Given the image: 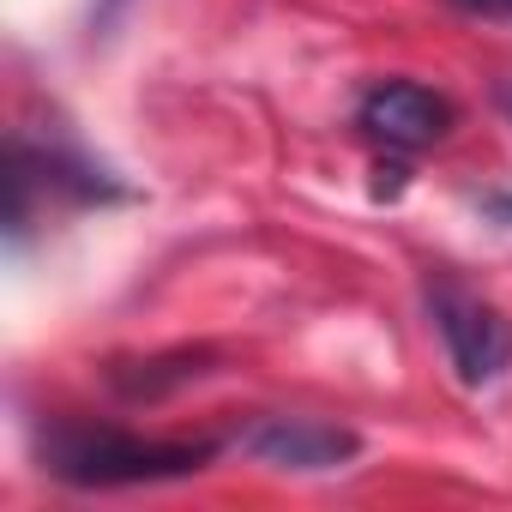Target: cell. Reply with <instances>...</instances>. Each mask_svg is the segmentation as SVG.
I'll list each match as a JSON object with an SVG mask.
<instances>
[{
	"mask_svg": "<svg viewBox=\"0 0 512 512\" xmlns=\"http://www.w3.org/2000/svg\"><path fill=\"white\" fill-rule=\"evenodd\" d=\"M205 458H211V440H139V434L91 428V422H55L43 434V470L73 488L175 482V476H199Z\"/></svg>",
	"mask_w": 512,
	"mask_h": 512,
	"instance_id": "obj_1",
	"label": "cell"
},
{
	"mask_svg": "<svg viewBox=\"0 0 512 512\" xmlns=\"http://www.w3.org/2000/svg\"><path fill=\"white\" fill-rule=\"evenodd\" d=\"M428 308H434V326H440L446 356H452V368H458L464 386H488V380L506 374V362H512V326L500 320V308L464 296L458 284H434Z\"/></svg>",
	"mask_w": 512,
	"mask_h": 512,
	"instance_id": "obj_2",
	"label": "cell"
},
{
	"mask_svg": "<svg viewBox=\"0 0 512 512\" xmlns=\"http://www.w3.org/2000/svg\"><path fill=\"white\" fill-rule=\"evenodd\" d=\"M356 127L380 145V151H428L452 133V103L428 85H410V79H392V85H374L356 109Z\"/></svg>",
	"mask_w": 512,
	"mask_h": 512,
	"instance_id": "obj_3",
	"label": "cell"
},
{
	"mask_svg": "<svg viewBox=\"0 0 512 512\" xmlns=\"http://www.w3.org/2000/svg\"><path fill=\"white\" fill-rule=\"evenodd\" d=\"M247 452L278 470H344L362 452V440H356V428H338L320 416H266L247 434Z\"/></svg>",
	"mask_w": 512,
	"mask_h": 512,
	"instance_id": "obj_4",
	"label": "cell"
},
{
	"mask_svg": "<svg viewBox=\"0 0 512 512\" xmlns=\"http://www.w3.org/2000/svg\"><path fill=\"white\" fill-rule=\"evenodd\" d=\"M205 362H211V350H175V356H151V362H115V368H109V386H115L127 404H151V398H163V392H175V386L211 374Z\"/></svg>",
	"mask_w": 512,
	"mask_h": 512,
	"instance_id": "obj_5",
	"label": "cell"
},
{
	"mask_svg": "<svg viewBox=\"0 0 512 512\" xmlns=\"http://www.w3.org/2000/svg\"><path fill=\"white\" fill-rule=\"evenodd\" d=\"M452 7H464V13H482V19H506V13H512V0H452Z\"/></svg>",
	"mask_w": 512,
	"mask_h": 512,
	"instance_id": "obj_6",
	"label": "cell"
},
{
	"mask_svg": "<svg viewBox=\"0 0 512 512\" xmlns=\"http://www.w3.org/2000/svg\"><path fill=\"white\" fill-rule=\"evenodd\" d=\"M500 109H506V121H512V85H506V91H500Z\"/></svg>",
	"mask_w": 512,
	"mask_h": 512,
	"instance_id": "obj_7",
	"label": "cell"
},
{
	"mask_svg": "<svg viewBox=\"0 0 512 512\" xmlns=\"http://www.w3.org/2000/svg\"><path fill=\"white\" fill-rule=\"evenodd\" d=\"M494 211H500V217H512V199H494Z\"/></svg>",
	"mask_w": 512,
	"mask_h": 512,
	"instance_id": "obj_8",
	"label": "cell"
}]
</instances>
